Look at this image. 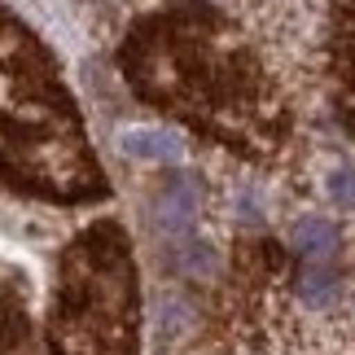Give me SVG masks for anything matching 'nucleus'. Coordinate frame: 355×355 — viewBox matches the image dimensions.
Listing matches in <instances>:
<instances>
[{
    "label": "nucleus",
    "instance_id": "nucleus-2",
    "mask_svg": "<svg viewBox=\"0 0 355 355\" xmlns=\"http://www.w3.org/2000/svg\"><path fill=\"white\" fill-rule=\"evenodd\" d=\"M119 149L136 162H180L184 141L171 128H132L119 136Z\"/></svg>",
    "mask_w": 355,
    "mask_h": 355
},
{
    "label": "nucleus",
    "instance_id": "nucleus-4",
    "mask_svg": "<svg viewBox=\"0 0 355 355\" xmlns=\"http://www.w3.org/2000/svg\"><path fill=\"white\" fill-rule=\"evenodd\" d=\"M298 294H303V303L324 307V303L338 298V277L329 268H303V277H298Z\"/></svg>",
    "mask_w": 355,
    "mask_h": 355
},
{
    "label": "nucleus",
    "instance_id": "nucleus-6",
    "mask_svg": "<svg viewBox=\"0 0 355 355\" xmlns=\"http://www.w3.org/2000/svg\"><path fill=\"white\" fill-rule=\"evenodd\" d=\"M329 193H334L338 207L355 211V167H338V171L329 175Z\"/></svg>",
    "mask_w": 355,
    "mask_h": 355
},
{
    "label": "nucleus",
    "instance_id": "nucleus-3",
    "mask_svg": "<svg viewBox=\"0 0 355 355\" xmlns=\"http://www.w3.org/2000/svg\"><path fill=\"white\" fill-rule=\"evenodd\" d=\"M294 245H298L303 254H311V259H324V254H334L338 233H334L329 220H320V215H307V220L294 224Z\"/></svg>",
    "mask_w": 355,
    "mask_h": 355
},
{
    "label": "nucleus",
    "instance_id": "nucleus-5",
    "mask_svg": "<svg viewBox=\"0 0 355 355\" xmlns=\"http://www.w3.org/2000/svg\"><path fill=\"white\" fill-rule=\"evenodd\" d=\"M175 263H180L184 277H211V268H215V254H211V245H198V241H189L180 254H175Z\"/></svg>",
    "mask_w": 355,
    "mask_h": 355
},
{
    "label": "nucleus",
    "instance_id": "nucleus-1",
    "mask_svg": "<svg viewBox=\"0 0 355 355\" xmlns=\"http://www.w3.org/2000/svg\"><path fill=\"white\" fill-rule=\"evenodd\" d=\"M154 215H158L162 228L184 233V228L193 224V215H198V180L193 175H171L154 198Z\"/></svg>",
    "mask_w": 355,
    "mask_h": 355
}]
</instances>
